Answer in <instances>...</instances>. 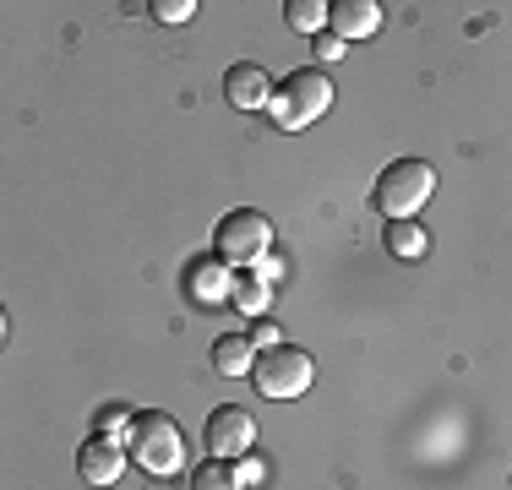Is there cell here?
<instances>
[{
  "mask_svg": "<svg viewBox=\"0 0 512 490\" xmlns=\"http://www.w3.org/2000/svg\"><path fill=\"white\" fill-rule=\"evenodd\" d=\"M126 452L153 474V480H169V474H175L180 463H186V436H180L175 414H164V409H142V414H137V425L126 431Z\"/></svg>",
  "mask_w": 512,
  "mask_h": 490,
  "instance_id": "cell-1",
  "label": "cell"
},
{
  "mask_svg": "<svg viewBox=\"0 0 512 490\" xmlns=\"http://www.w3.org/2000/svg\"><path fill=\"white\" fill-rule=\"evenodd\" d=\"M224 98L235 109H267L273 104V77H267L256 60H240V66L224 71Z\"/></svg>",
  "mask_w": 512,
  "mask_h": 490,
  "instance_id": "cell-8",
  "label": "cell"
},
{
  "mask_svg": "<svg viewBox=\"0 0 512 490\" xmlns=\"http://www.w3.org/2000/svg\"><path fill=\"white\" fill-rule=\"evenodd\" d=\"M251 343H256V349H278V343H284V333H278V322L256 316V322H251Z\"/></svg>",
  "mask_w": 512,
  "mask_h": 490,
  "instance_id": "cell-19",
  "label": "cell"
},
{
  "mask_svg": "<svg viewBox=\"0 0 512 490\" xmlns=\"http://www.w3.org/2000/svg\"><path fill=\"white\" fill-rule=\"evenodd\" d=\"M256 273H262L267 284H278V278H284L289 267H284V256H262V262H256Z\"/></svg>",
  "mask_w": 512,
  "mask_h": 490,
  "instance_id": "cell-20",
  "label": "cell"
},
{
  "mask_svg": "<svg viewBox=\"0 0 512 490\" xmlns=\"http://www.w3.org/2000/svg\"><path fill=\"white\" fill-rule=\"evenodd\" d=\"M202 441H207V452H213V458H224V463L246 458V452L256 447L251 409H240V403H218V409L207 414V425H202Z\"/></svg>",
  "mask_w": 512,
  "mask_h": 490,
  "instance_id": "cell-6",
  "label": "cell"
},
{
  "mask_svg": "<svg viewBox=\"0 0 512 490\" xmlns=\"http://www.w3.org/2000/svg\"><path fill=\"white\" fill-rule=\"evenodd\" d=\"M327 28L338 33V39H371L376 28H382V6L376 0H338L333 17H327Z\"/></svg>",
  "mask_w": 512,
  "mask_h": 490,
  "instance_id": "cell-10",
  "label": "cell"
},
{
  "mask_svg": "<svg viewBox=\"0 0 512 490\" xmlns=\"http://www.w3.org/2000/svg\"><path fill=\"white\" fill-rule=\"evenodd\" d=\"M311 55L322 60V66H333V60H344V39H338L333 28H327V33H316V39H311Z\"/></svg>",
  "mask_w": 512,
  "mask_h": 490,
  "instance_id": "cell-17",
  "label": "cell"
},
{
  "mask_svg": "<svg viewBox=\"0 0 512 490\" xmlns=\"http://www.w3.org/2000/svg\"><path fill=\"white\" fill-rule=\"evenodd\" d=\"M229 300H235L246 316H262L267 300H273V284H267V278L251 267V273H235V289H229Z\"/></svg>",
  "mask_w": 512,
  "mask_h": 490,
  "instance_id": "cell-13",
  "label": "cell"
},
{
  "mask_svg": "<svg viewBox=\"0 0 512 490\" xmlns=\"http://www.w3.org/2000/svg\"><path fill=\"white\" fill-rule=\"evenodd\" d=\"M186 289H191L197 305H218V300H229V289H235V273H229V262L218 251L197 256V262L186 267Z\"/></svg>",
  "mask_w": 512,
  "mask_h": 490,
  "instance_id": "cell-9",
  "label": "cell"
},
{
  "mask_svg": "<svg viewBox=\"0 0 512 490\" xmlns=\"http://www.w3.org/2000/svg\"><path fill=\"white\" fill-rule=\"evenodd\" d=\"M213 245L229 267H256L273 251V224H267V213H256V207H235V213L218 218Z\"/></svg>",
  "mask_w": 512,
  "mask_h": 490,
  "instance_id": "cell-4",
  "label": "cell"
},
{
  "mask_svg": "<svg viewBox=\"0 0 512 490\" xmlns=\"http://www.w3.org/2000/svg\"><path fill=\"white\" fill-rule=\"evenodd\" d=\"M267 109H273V120L284 131H300V126H311V120H322L327 109H333V82H327L322 66H300L273 88V104Z\"/></svg>",
  "mask_w": 512,
  "mask_h": 490,
  "instance_id": "cell-2",
  "label": "cell"
},
{
  "mask_svg": "<svg viewBox=\"0 0 512 490\" xmlns=\"http://www.w3.org/2000/svg\"><path fill=\"white\" fill-rule=\"evenodd\" d=\"M256 387L267 392V398H300V392L311 387L316 365L306 349H295V343H278V349H262L256 354Z\"/></svg>",
  "mask_w": 512,
  "mask_h": 490,
  "instance_id": "cell-5",
  "label": "cell"
},
{
  "mask_svg": "<svg viewBox=\"0 0 512 490\" xmlns=\"http://www.w3.org/2000/svg\"><path fill=\"white\" fill-rule=\"evenodd\" d=\"M126 441L120 436H104V431H93L88 441L77 447V474L88 485H120V469H126Z\"/></svg>",
  "mask_w": 512,
  "mask_h": 490,
  "instance_id": "cell-7",
  "label": "cell"
},
{
  "mask_svg": "<svg viewBox=\"0 0 512 490\" xmlns=\"http://www.w3.org/2000/svg\"><path fill=\"white\" fill-rule=\"evenodd\" d=\"M256 343H251V333H224L213 343V365H218V376H251L256 371Z\"/></svg>",
  "mask_w": 512,
  "mask_h": 490,
  "instance_id": "cell-11",
  "label": "cell"
},
{
  "mask_svg": "<svg viewBox=\"0 0 512 490\" xmlns=\"http://www.w3.org/2000/svg\"><path fill=\"white\" fill-rule=\"evenodd\" d=\"M191 490H246V480H240V469H235V463L207 458L202 469L191 474Z\"/></svg>",
  "mask_w": 512,
  "mask_h": 490,
  "instance_id": "cell-15",
  "label": "cell"
},
{
  "mask_svg": "<svg viewBox=\"0 0 512 490\" xmlns=\"http://www.w3.org/2000/svg\"><path fill=\"white\" fill-rule=\"evenodd\" d=\"M191 11H197V0H153L158 22H191Z\"/></svg>",
  "mask_w": 512,
  "mask_h": 490,
  "instance_id": "cell-18",
  "label": "cell"
},
{
  "mask_svg": "<svg viewBox=\"0 0 512 490\" xmlns=\"http://www.w3.org/2000/svg\"><path fill=\"white\" fill-rule=\"evenodd\" d=\"M387 251H393L398 262H420V256L431 251V235H425V224H414V218H387Z\"/></svg>",
  "mask_w": 512,
  "mask_h": 490,
  "instance_id": "cell-12",
  "label": "cell"
},
{
  "mask_svg": "<svg viewBox=\"0 0 512 490\" xmlns=\"http://www.w3.org/2000/svg\"><path fill=\"white\" fill-rule=\"evenodd\" d=\"M131 425H137L131 403H99V414H93V431H104V436H120V431H131Z\"/></svg>",
  "mask_w": 512,
  "mask_h": 490,
  "instance_id": "cell-16",
  "label": "cell"
},
{
  "mask_svg": "<svg viewBox=\"0 0 512 490\" xmlns=\"http://www.w3.org/2000/svg\"><path fill=\"white\" fill-rule=\"evenodd\" d=\"M431 191H436V169L425 158H393L382 169V180H376V207L387 218H414L431 202Z\"/></svg>",
  "mask_w": 512,
  "mask_h": 490,
  "instance_id": "cell-3",
  "label": "cell"
},
{
  "mask_svg": "<svg viewBox=\"0 0 512 490\" xmlns=\"http://www.w3.org/2000/svg\"><path fill=\"white\" fill-rule=\"evenodd\" d=\"M284 17H289V28L295 33H327V17H333V6H322V0H289L284 6Z\"/></svg>",
  "mask_w": 512,
  "mask_h": 490,
  "instance_id": "cell-14",
  "label": "cell"
}]
</instances>
